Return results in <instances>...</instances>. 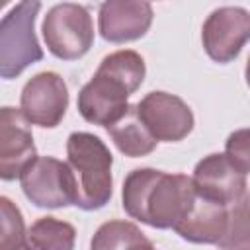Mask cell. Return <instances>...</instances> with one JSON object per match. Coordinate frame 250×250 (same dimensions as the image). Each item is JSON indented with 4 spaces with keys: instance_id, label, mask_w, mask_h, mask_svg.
Returning <instances> with one entry per match:
<instances>
[{
    "instance_id": "obj_1",
    "label": "cell",
    "mask_w": 250,
    "mask_h": 250,
    "mask_svg": "<svg viewBox=\"0 0 250 250\" xmlns=\"http://www.w3.org/2000/svg\"><path fill=\"white\" fill-rule=\"evenodd\" d=\"M195 189L191 178L152 168L133 170L123 184V207L156 229H174L189 211Z\"/></svg>"
},
{
    "instance_id": "obj_2",
    "label": "cell",
    "mask_w": 250,
    "mask_h": 250,
    "mask_svg": "<svg viewBox=\"0 0 250 250\" xmlns=\"http://www.w3.org/2000/svg\"><path fill=\"white\" fill-rule=\"evenodd\" d=\"M145 78V61L135 51L107 55L78 94L80 115L94 125H111L127 109V98Z\"/></svg>"
},
{
    "instance_id": "obj_3",
    "label": "cell",
    "mask_w": 250,
    "mask_h": 250,
    "mask_svg": "<svg viewBox=\"0 0 250 250\" xmlns=\"http://www.w3.org/2000/svg\"><path fill=\"white\" fill-rule=\"evenodd\" d=\"M68 168L74 176L76 201L84 211L104 207L111 197L113 156L100 137L92 133H72L66 143Z\"/></svg>"
},
{
    "instance_id": "obj_4",
    "label": "cell",
    "mask_w": 250,
    "mask_h": 250,
    "mask_svg": "<svg viewBox=\"0 0 250 250\" xmlns=\"http://www.w3.org/2000/svg\"><path fill=\"white\" fill-rule=\"evenodd\" d=\"M39 2H20L0 20V78H16L31 62L43 59L33 23Z\"/></svg>"
},
{
    "instance_id": "obj_5",
    "label": "cell",
    "mask_w": 250,
    "mask_h": 250,
    "mask_svg": "<svg viewBox=\"0 0 250 250\" xmlns=\"http://www.w3.org/2000/svg\"><path fill=\"white\" fill-rule=\"evenodd\" d=\"M25 197L37 207H68L76 201L74 176L66 162L53 156H35L20 174Z\"/></svg>"
},
{
    "instance_id": "obj_6",
    "label": "cell",
    "mask_w": 250,
    "mask_h": 250,
    "mask_svg": "<svg viewBox=\"0 0 250 250\" xmlns=\"http://www.w3.org/2000/svg\"><path fill=\"white\" fill-rule=\"evenodd\" d=\"M49 51L59 59H80L94 41V27L86 8L78 4L55 6L43 21Z\"/></svg>"
},
{
    "instance_id": "obj_7",
    "label": "cell",
    "mask_w": 250,
    "mask_h": 250,
    "mask_svg": "<svg viewBox=\"0 0 250 250\" xmlns=\"http://www.w3.org/2000/svg\"><path fill=\"white\" fill-rule=\"evenodd\" d=\"M137 111L156 141H180L193 127L191 109L180 98L166 92H150L137 104Z\"/></svg>"
},
{
    "instance_id": "obj_8",
    "label": "cell",
    "mask_w": 250,
    "mask_h": 250,
    "mask_svg": "<svg viewBox=\"0 0 250 250\" xmlns=\"http://www.w3.org/2000/svg\"><path fill=\"white\" fill-rule=\"evenodd\" d=\"M66 84L57 72H41L23 86L21 113L29 123L57 127L66 111Z\"/></svg>"
},
{
    "instance_id": "obj_9",
    "label": "cell",
    "mask_w": 250,
    "mask_h": 250,
    "mask_svg": "<svg viewBox=\"0 0 250 250\" xmlns=\"http://www.w3.org/2000/svg\"><path fill=\"white\" fill-rule=\"evenodd\" d=\"M244 176L225 154H211L195 166L191 184L197 195L227 207L230 203L236 205L244 197Z\"/></svg>"
},
{
    "instance_id": "obj_10",
    "label": "cell",
    "mask_w": 250,
    "mask_h": 250,
    "mask_svg": "<svg viewBox=\"0 0 250 250\" xmlns=\"http://www.w3.org/2000/svg\"><path fill=\"white\" fill-rule=\"evenodd\" d=\"M33 158L29 121L14 107H0V180H16Z\"/></svg>"
},
{
    "instance_id": "obj_11",
    "label": "cell",
    "mask_w": 250,
    "mask_h": 250,
    "mask_svg": "<svg viewBox=\"0 0 250 250\" xmlns=\"http://www.w3.org/2000/svg\"><path fill=\"white\" fill-rule=\"evenodd\" d=\"M229 229L227 207L215 201H209L195 193L189 211L174 227V230L189 242L205 244H223Z\"/></svg>"
},
{
    "instance_id": "obj_12",
    "label": "cell",
    "mask_w": 250,
    "mask_h": 250,
    "mask_svg": "<svg viewBox=\"0 0 250 250\" xmlns=\"http://www.w3.org/2000/svg\"><path fill=\"white\" fill-rule=\"evenodd\" d=\"M150 21H152V10L148 4L107 2L100 10L102 37L113 43H123L143 37Z\"/></svg>"
},
{
    "instance_id": "obj_13",
    "label": "cell",
    "mask_w": 250,
    "mask_h": 250,
    "mask_svg": "<svg viewBox=\"0 0 250 250\" xmlns=\"http://www.w3.org/2000/svg\"><path fill=\"white\" fill-rule=\"evenodd\" d=\"M242 18H246L244 12L240 18H234V10H219L207 20L203 27V43L211 59L227 62L238 55L242 43L246 41V29L234 31V25Z\"/></svg>"
},
{
    "instance_id": "obj_14",
    "label": "cell",
    "mask_w": 250,
    "mask_h": 250,
    "mask_svg": "<svg viewBox=\"0 0 250 250\" xmlns=\"http://www.w3.org/2000/svg\"><path fill=\"white\" fill-rule=\"evenodd\" d=\"M105 129L111 135L115 146L127 156H145L152 152L158 143L141 121L137 105H127L125 113Z\"/></svg>"
},
{
    "instance_id": "obj_15",
    "label": "cell",
    "mask_w": 250,
    "mask_h": 250,
    "mask_svg": "<svg viewBox=\"0 0 250 250\" xmlns=\"http://www.w3.org/2000/svg\"><path fill=\"white\" fill-rule=\"evenodd\" d=\"M74 227L57 221L55 217H41L29 229V244L35 250H72L74 248Z\"/></svg>"
},
{
    "instance_id": "obj_16",
    "label": "cell",
    "mask_w": 250,
    "mask_h": 250,
    "mask_svg": "<svg viewBox=\"0 0 250 250\" xmlns=\"http://www.w3.org/2000/svg\"><path fill=\"white\" fill-rule=\"evenodd\" d=\"M145 234L125 221H109L98 229L92 238V250H131L133 246L145 242Z\"/></svg>"
},
{
    "instance_id": "obj_17",
    "label": "cell",
    "mask_w": 250,
    "mask_h": 250,
    "mask_svg": "<svg viewBox=\"0 0 250 250\" xmlns=\"http://www.w3.org/2000/svg\"><path fill=\"white\" fill-rule=\"evenodd\" d=\"M23 242L25 229L20 209L8 197H0V250H16Z\"/></svg>"
},
{
    "instance_id": "obj_18",
    "label": "cell",
    "mask_w": 250,
    "mask_h": 250,
    "mask_svg": "<svg viewBox=\"0 0 250 250\" xmlns=\"http://www.w3.org/2000/svg\"><path fill=\"white\" fill-rule=\"evenodd\" d=\"M242 174L248 172V141H246V131H238L230 135L227 143V154H225Z\"/></svg>"
},
{
    "instance_id": "obj_19",
    "label": "cell",
    "mask_w": 250,
    "mask_h": 250,
    "mask_svg": "<svg viewBox=\"0 0 250 250\" xmlns=\"http://www.w3.org/2000/svg\"><path fill=\"white\" fill-rule=\"evenodd\" d=\"M131 250H156L148 240H145V242H141V244H137V246H133Z\"/></svg>"
},
{
    "instance_id": "obj_20",
    "label": "cell",
    "mask_w": 250,
    "mask_h": 250,
    "mask_svg": "<svg viewBox=\"0 0 250 250\" xmlns=\"http://www.w3.org/2000/svg\"><path fill=\"white\" fill-rule=\"evenodd\" d=\"M16 250H33V248H31V244H29V242H23V244H20Z\"/></svg>"
},
{
    "instance_id": "obj_21",
    "label": "cell",
    "mask_w": 250,
    "mask_h": 250,
    "mask_svg": "<svg viewBox=\"0 0 250 250\" xmlns=\"http://www.w3.org/2000/svg\"><path fill=\"white\" fill-rule=\"evenodd\" d=\"M6 6V2H0V8H4Z\"/></svg>"
},
{
    "instance_id": "obj_22",
    "label": "cell",
    "mask_w": 250,
    "mask_h": 250,
    "mask_svg": "<svg viewBox=\"0 0 250 250\" xmlns=\"http://www.w3.org/2000/svg\"><path fill=\"white\" fill-rule=\"evenodd\" d=\"M242 250H248V248H242Z\"/></svg>"
}]
</instances>
